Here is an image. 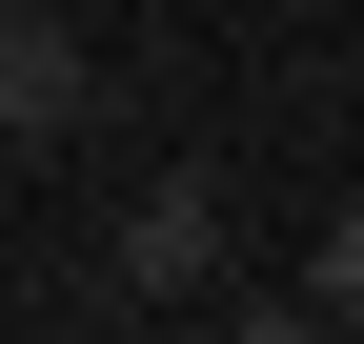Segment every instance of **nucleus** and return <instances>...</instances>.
Returning a JSON list of instances; mask_svg holds the SVG:
<instances>
[{
	"label": "nucleus",
	"mask_w": 364,
	"mask_h": 344,
	"mask_svg": "<svg viewBox=\"0 0 364 344\" xmlns=\"http://www.w3.org/2000/svg\"><path fill=\"white\" fill-rule=\"evenodd\" d=\"M61 21H81V0H61Z\"/></svg>",
	"instance_id": "39448f33"
},
{
	"label": "nucleus",
	"mask_w": 364,
	"mask_h": 344,
	"mask_svg": "<svg viewBox=\"0 0 364 344\" xmlns=\"http://www.w3.org/2000/svg\"><path fill=\"white\" fill-rule=\"evenodd\" d=\"M102 284H122V304H203V284H223V183H203V162L102 223Z\"/></svg>",
	"instance_id": "f257e3e1"
},
{
	"label": "nucleus",
	"mask_w": 364,
	"mask_h": 344,
	"mask_svg": "<svg viewBox=\"0 0 364 344\" xmlns=\"http://www.w3.org/2000/svg\"><path fill=\"white\" fill-rule=\"evenodd\" d=\"M304 304H324V324L364 344V203H344V223H324V284H304Z\"/></svg>",
	"instance_id": "20e7f679"
},
{
	"label": "nucleus",
	"mask_w": 364,
	"mask_h": 344,
	"mask_svg": "<svg viewBox=\"0 0 364 344\" xmlns=\"http://www.w3.org/2000/svg\"><path fill=\"white\" fill-rule=\"evenodd\" d=\"M203 344H344L324 304H223V284H203Z\"/></svg>",
	"instance_id": "7ed1b4c3"
},
{
	"label": "nucleus",
	"mask_w": 364,
	"mask_h": 344,
	"mask_svg": "<svg viewBox=\"0 0 364 344\" xmlns=\"http://www.w3.org/2000/svg\"><path fill=\"white\" fill-rule=\"evenodd\" d=\"M81 102H102V61H81V21H61V0H0V162L81 142Z\"/></svg>",
	"instance_id": "f03ea898"
}]
</instances>
